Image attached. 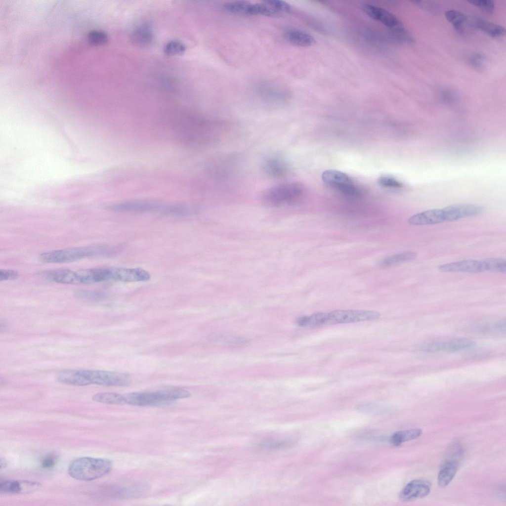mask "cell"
<instances>
[{
    "label": "cell",
    "instance_id": "obj_27",
    "mask_svg": "<svg viewBox=\"0 0 506 506\" xmlns=\"http://www.w3.org/2000/svg\"><path fill=\"white\" fill-rule=\"evenodd\" d=\"M92 399L95 402L104 404L115 405L126 404L124 396L115 392L97 393L92 396Z\"/></svg>",
    "mask_w": 506,
    "mask_h": 506
},
{
    "label": "cell",
    "instance_id": "obj_23",
    "mask_svg": "<svg viewBox=\"0 0 506 506\" xmlns=\"http://www.w3.org/2000/svg\"><path fill=\"white\" fill-rule=\"evenodd\" d=\"M131 40L132 42L137 46H148L152 42L153 32L150 28L146 25L139 26L133 31Z\"/></svg>",
    "mask_w": 506,
    "mask_h": 506
},
{
    "label": "cell",
    "instance_id": "obj_29",
    "mask_svg": "<svg viewBox=\"0 0 506 506\" xmlns=\"http://www.w3.org/2000/svg\"><path fill=\"white\" fill-rule=\"evenodd\" d=\"M52 279L55 282L65 284H76L75 271L61 269L54 272Z\"/></svg>",
    "mask_w": 506,
    "mask_h": 506
},
{
    "label": "cell",
    "instance_id": "obj_35",
    "mask_svg": "<svg viewBox=\"0 0 506 506\" xmlns=\"http://www.w3.org/2000/svg\"><path fill=\"white\" fill-rule=\"evenodd\" d=\"M486 59V57L484 54L480 52H476L470 56L468 61L472 67L480 69L485 65Z\"/></svg>",
    "mask_w": 506,
    "mask_h": 506
},
{
    "label": "cell",
    "instance_id": "obj_24",
    "mask_svg": "<svg viewBox=\"0 0 506 506\" xmlns=\"http://www.w3.org/2000/svg\"><path fill=\"white\" fill-rule=\"evenodd\" d=\"M422 433V431L420 428L400 430L391 436L390 442L394 446H399L404 442L418 438Z\"/></svg>",
    "mask_w": 506,
    "mask_h": 506
},
{
    "label": "cell",
    "instance_id": "obj_10",
    "mask_svg": "<svg viewBox=\"0 0 506 506\" xmlns=\"http://www.w3.org/2000/svg\"><path fill=\"white\" fill-rule=\"evenodd\" d=\"M483 207L473 204H459L449 206L442 209L444 221H454L460 219L482 214Z\"/></svg>",
    "mask_w": 506,
    "mask_h": 506
},
{
    "label": "cell",
    "instance_id": "obj_33",
    "mask_svg": "<svg viewBox=\"0 0 506 506\" xmlns=\"http://www.w3.org/2000/svg\"><path fill=\"white\" fill-rule=\"evenodd\" d=\"M470 3L478 7L482 11L489 14H493L495 12V5L494 1L491 0H472L468 1Z\"/></svg>",
    "mask_w": 506,
    "mask_h": 506
},
{
    "label": "cell",
    "instance_id": "obj_25",
    "mask_svg": "<svg viewBox=\"0 0 506 506\" xmlns=\"http://www.w3.org/2000/svg\"><path fill=\"white\" fill-rule=\"evenodd\" d=\"M417 253L414 252H405L398 253L381 259L379 265L383 267H390L403 262L411 261L417 257Z\"/></svg>",
    "mask_w": 506,
    "mask_h": 506
},
{
    "label": "cell",
    "instance_id": "obj_7",
    "mask_svg": "<svg viewBox=\"0 0 506 506\" xmlns=\"http://www.w3.org/2000/svg\"><path fill=\"white\" fill-rule=\"evenodd\" d=\"M94 251V249L87 248H73L54 250L42 253L40 259L46 263H66L77 261L92 254L98 253L109 254L115 252V249L105 248Z\"/></svg>",
    "mask_w": 506,
    "mask_h": 506
},
{
    "label": "cell",
    "instance_id": "obj_4",
    "mask_svg": "<svg viewBox=\"0 0 506 506\" xmlns=\"http://www.w3.org/2000/svg\"><path fill=\"white\" fill-rule=\"evenodd\" d=\"M80 386L96 384L107 386H126L132 382L126 373L96 370H77Z\"/></svg>",
    "mask_w": 506,
    "mask_h": 506
},
{
    "label": "cell",
    "instance_id": "obj_8",
    "mask_svg": "<svg viewBox=\"0 0 506 506\" xmlns=\"http://www.w3.org/2000/svg\"><path fill=\"white\" fill-rule=\"evenodd\" d=\"M328 314L329 325L371 321L380 316L377 311L365 310H337Z\"/></svg>",
    "mask_w": 506,
    "mask_h": 506
},
{
    "label": "cell",
    "instance_id": "obj_2",
    "mask_svg": "<svg viewBox=\"0 0 506 506\" xmlns=\"http://www.w3.org/2000/svg\"><path fill=\"white\" fill-rule=\"evenodd\" d=\"M113 211L135 213H160L167 215H185L190 212L189 206L181 204L164 203L136 200L124 201L110 207Z\"/></svg>",
    "mask_w": 506,
    "mask_h": 506
},
{
    "label": "cell",
    "instance_id": "obj_17",
    "mask_svg": "<svg viewBox=\"0 0 506 506\" xmlns=\"http://www.w3.org/2000/svg\"><path fill=\"white\" fill-rule=\"evenodd\" d=\"M412 225H424L439 223L444 221L442 209L429 210L411 216L408 220Z\"/></svg>",
    "mask_w": 506,
    "mask_h": 506
},
{
    "label": "cell",
    "instance_id": "obj_31",
    "mask_svg": "<svg viewBox=\"0 0 506 506\" xmlns=\"http://www.w3.org/2000/svg\"><path fill=\"white\" fill-rule=\"evenodd\" d=\"M505 320L490 322L478 326L477 330L484 333L502 334L506 332Z\"/></svg>",
    "mask_w": 506,
    "mask_h": 506
},
{
    "label": "cell",
    "instance_id": "obj_42",
    "mask_svg": "<svg viewBox=\"0 0 506 506\" xmlns=\"http://www.w3.org/2000/svg\"><path fill=\"white\" fill-rule=\"evenodd\" d=\"M0 468L1 469L2 468L5 467L6 466V465H7V463H6V461L4 459H2V458L0 459Z\"/></svg>",
    "mask_w": 506,
    "mask_h": 506
},
{
    "label": "cell",
    "instance_id": "obj_9",
    "mask_svg": "<svg viewBox=\"0 0 506 506\" xmlns=\"http://www.w3.org/2000/svg\"><path fill=\"white\" fill-rule=\"evenodd\" d=\"M474 341L467 338H457L429 342L421 346V349L426 352H455L472 347Z\"/></svg>",
    "mask_w": 506,
    "mask_h": 506
},
{
    "label": "cell",
    "instance_id": "obj_19",
    "mask_svg": "<svg viewBox=\"0 0 506 506\" xmlns=\"http://www.w3.org/2000/svg\"><path fill=\"white\" fill-rule=\"evenodd\" d=\"M472 25L493 38L504 36L506 30L503 26L480 17L472 19Z\"/></svg>",
    "mask_w": 506,
    "mask_h": 506
},
{
    "label": "cell",
    "instance_id": "obj_14",
    "mask_svg": "<svg viewBox=\"0 0 506 506\" xmlns=\"http://www.w3.org/2000/svg\"><path fill=\"white\" fill-rule=\"evenodd\" d=\"M322 178L326 184L341 193L353 183L347 174L333 169L324 171L322 174Z\"/></svg>",
    "mask_w": 506,
    "mask_h": 506
},
{
    "label": "cell",
    "instance_id": "obj_37",
    "mask_svg": "<svg viewBox=\"0 0 506 506\" xmlns=\"http://www.w3.org/2000/svg\"><path fill=\"white\" fill-rule=\"evenodd\" d=\"M75 295L79 298L89 300H98L104 297L102 293L88 291H78Z\"/></svg>",
    "mask_w": 506,
    "mask_h": 506
},
{
    "label": "cell",
    "instance_id": "obj_15",
    "mask_svg": "<svg viewBox=\"0 0 506 506\" xmlns=\"http://www.w3.org/2000/svg\"><path fill=\"white\" fill-rule=\"evenodd\" d=\"M126 404L135 406H163L166 404L157 396L155 391L150 392H131L124 395Z\"/></svg>",
    "mask_w": 506,
    "mask_h": 506
},
{
    "label": "cell",
    "instance_id": "obj_26",
    "mask_svg": "<svg viewBox=\"0 0 506 506\" xmlns=\"http://www.w3.org/2000/svg\"><path fill=\"white\" fill-rule=\"evenodd\" d=\"M445 15L457 32L462 34L464 33L465 24L467 21L465 14L460 11L451 9L446 11Z\"/></svg>",
    "mask_w": 506,
    "mask_h": 506
},
{
    "label": "cell",
    "instance_id": "obj_38",
    "mask_svg": "<svg viewBox=\"0 0 506 506\" xmlns=\"http://www.w3.org/2000/svg\"><path fill=\"white\" fill-rule=\"evenodd\" d=\"M90 39L93 41V43L101 44L105 43L107 42L108 37L107 35L104 32L94 31L91 34Z\"/></svg>",
    "mask_w": 506,
    "mask_h": 506
},
{
    "label": "cell",
    "instance_id": "obj_1",
    "mask_svg": "<svg viewBox=\"0 0 506 506\" xmlns=\"http://www.w3.org/2000/svg\"><path fill=\"white\" fill-rule=\"evenodd\" d=\"M179 137L185 143L193 147H203L220 140L227 132L225 123L196 119L185 123H177Z\"/></svg>",
    "mask_w": 506,
    "mask_h": 506
},
{
    "label": "cell",
    "instance_id": "obj_28",
    "mask_svg": "<svg viewBox=\"0 0 506 506\" xmlns=\"http://www.w3.org/2000/svg\"><path fill=\"white\" fill-rule=\"evenodd\" d=\"M481 263L483 271L505 273L506 271V261L502 258H487L481 260Z\"/></svg>",
    "mask_w": 506,
    "mask_h": 506
},
{
    "label": "cell",
    "instance_id": "obj_34",
    "mask_svg": "<svg viewBox=\"0 0 506 506\" xmlns=\"http://www.w3.org/2000/svg\"><path fill=\"white\" fill-rule=\"evenodd\" d=\"M378 183L381 186L388 188H399L402 185L397 179L389 176H380L378 180Z\"/></svg>",
    "mask_w": 506,
    "mask_h": 506
},
{
    "label": "cell",
    "instance_id": "obj_3",
    "mask_svg": "<svg viewBox=\"0 0 506 506\" xmlns=\"http://www.w3.org/2000/svg\"><path fill=\"white\" fill-rule=\"evenodd\" d=\"M112 467V462L109 459L84 457L72 461L68 471L69 475L75 479L91 481L106 475Z\"/></svg>",
    "mask_w": 506,
    "mask_h": 506
},
{
    "label": "cell",
    "instance_id": "obj_16",
    "mask_svg": "<svg viewBox=\"0 0 506 506\" xmlns=\"http://www.w3.org/2000/svg\"><path fill=\"white\" fill-rule=\"evenodd\" d=\"M442 272L478 273L483 272L481 260H464L442 264L438 267Z\"/></svg>",
    "mask_w": 506,
    "mask_h": 506
},
{
    "label": "cell",
    "instance_id": "obj_18",
    "mask_svg": "<svg viewBox=\"0 0 506 506\" xmlns=\"http://www.w3.org/2000/svg\"><path fill=\"white\" fill-rule=\"evenodd\" d=\"M284 36L288 42L297 46L309 47L316 42L311 35L298 29L288 30L285 32Z\"/></svg>",
    "mask_w": 506,
    "mask_h": 506
},
{
    "label": "cell",
    "instance_id": "obj_20",
    "mask_svg": "<svg viewBox=\"0 0 506 506\" xmlns=\"http://www.w3.org/2000/svg\"><path fill=\"white\" fill-rule=\"evenodd\" d=\"M459 467L458 462L455 459L446 461L441 466L437 477L438 485L447 486L455 477Z\"/></svg>",
    "mask_w": 506,
    "mask_h": 506
},
{
    "label": "cell",
    "instance_id": "obj_5",
    "mask_svg": "<svg viewBox=\"0 0 506 506\" xmlns=\"http://www.w3.org/2000/svg\"><path fill=\"white\" fill-rule=\"evenodd\" d=\"M304 189L297 182H286L267 189L263 194V200L270 206L280 207L287 206L299 200Z\"/></svg>",
    "mask_w": 506,
    "mask_h": 506
},
{
    "label": "cell",
    "instance_id": "obj_40",
    "mask_svg": "<svg viewBox=\"0 0 506 506\" xmlns=\"http://www.w3.org/2000/svg\"><path fill=\"white\" fill-rule=\"evenodd\" d=\"M441 96L445 101L452 102L456 97V92L451 89H444L441 91Z\"/></svg>",
    "mask_w": 506,
    "mask_h": 506
},
{
    "label": "cell",
    "instance_id": "obj_13",
    "mask_svg": "<svg viewBox=\"0 0 506 506\" xmlns=\"http://www.w3.org/2000/svg\"><path fill=\"white\" fill-rule=\"evenodd\" d=\"M41 486L39 482L30 481L6 480L1 481L0 492L5 494L29 493L38 490Z\"/></svg>",
    "mask_w": 506,
    "mask_h": 506
},
{
    "label": "cell",
    "instance_id": "obj_21",
    "mask_svg": "<svg viewBox=\"0 0 506 506\" xmlns=\"http://www.w3.org/2000/svg\"><path fill=\"white\" fill-rule=\"evenodd\" d=\"M232 160L231 158L225 157L216 159L210 165L209 171L214 176H225L233 168Z\"/></svg>",
    "mask_w": 506,
    "mask_h": 506
},
{
    "label": "cell",
    "instance_id": "obj_11",
    "mask_svg": "<svg viewBox=\"0 0 506 506\" xmlns=\"http://www.w3.org/2000/svg\"><path fill=\"white\" fill-rule=\"evenodd\" d=\"M431 485L425 479H415L408 483L401 490L400 499L405 502L424 498L430 492Z\"/></svg>",
    "mask_w": 506,
    "mask_h": 506
},
{
    "label": "cell",
    "instance_id": "obj_41",
    "mask_svg": "<svg viewBox=\"0 0 506 506\" xmlns=\"http://www.w3.org/2000/svg\"><path fill=\"white\" fill-rule=\"evenodd\" d=\"M54 460L51 457L44 458L42 462V466L45 468H51L54 466Z\"/></svg>",
    "mask_w": 506,
    "mask_h": 506
},
{
    "label": "cell",
    "instance_id": "obj_6",
    "mask_svg": "<svg viewBox=\"0 0 506 506\" xmlns=\"http://www.w3.org/2000/svg\"><path fill=\"white\" fill-rule=\"evenodd\" d=\"M363 9L365 13L371 18L393 30L402 41L407 43L414 42V37L392 13L382 7L371 4H364Z\"/></svg>",
    "mask_w": 506,
    "mask_h": 506
},
{
    "label": "cell",
    "instance_id": "obj_30",
    "mask_svg": "<svg viewBox=\"0 0 506 506\" xmlns=\"http://www.w3.org/2000/svg\"><path fill=\"white\" fill-rule=\"evenodd\" d=\"M250 1L238 0L225 3L223 5L224 9L227 11L234 14L247 15Z\"/></svg>",
    "mask_w": 506,
    "mask_h": 506
},
{
    "label": "cell",
    "instance_id": "obj_12",
    "mask_svg": "<svg viewBox=\"0 0 506 506\" xmlns=\"http://www.w3.org/2000/svg\"><path fill=\"white\" fill-rule=\"evenodd\" d=\"M265 174L274 179H280L287 175L289 167L287 161L282 156L273 154L266 157L262 164Z\"/></svg>",
    "mask_w": 506,
    "mask_h": 506
},
{
    "label": "cell",
    "instance_id": "obj_32",
    "mask_svg": "<svg viewBox=\"0 0 506 506\" xmlns=\"http://www.w3.org/2000/svg\"><path fill=\"white\" fill-rule=\"evenodd\" d=\"M186 50V46L178 41L173 40L167 43L164 47V52L168 56L179 55Z\"/></svg>",
    "mask_w": 506,
    "mask_h": 506
},
{
    "label": "cell",
    "instance_id": "obj_39",
    "mask_svg": "<svg viewBox=\"0 0 506 506\" xmlns=\"http://www.w3.org/2000/svg\"><path fill=\"white\" fill-rule=\"evenodd\" d=\"M18 273L16 271L10 269H1L0 271V281L14 280L17 278Z\"/></svg>",
    "mask_w": 506,
    "mask_h": 506
},
{
    "label": "cell",
    "instance_id": "obj_36",
    "mask_svg": "<svg viewBox=\"0 0 506 506\" xmlns=\"http://www.w3.org/2000/svg\"><path fill=\"white\" fill-rule=\"evenodd\" d=\"M265 1L281 14L285 12H290L292 10V7L286 1L279 0H265Z\"/></svg>",
    "mask_w": 506,
    "mask_h": 506
},
{
    "label": "cell",
    "instance_id": "obj_22",
    "mask_svg": "<svg viewBox=\"0 0 506 506\" xmlns=\"http://www.w3.org/2000/svg\"><path fill=\"white\" fill-rule=\"evenodd\" d=\"M297 324L302 327L315 328L329 325L328 313L317 312L299 318Z\"/></svg>",
    "mask_w": 506,
    "mask_h": 506
}]
</instances>
